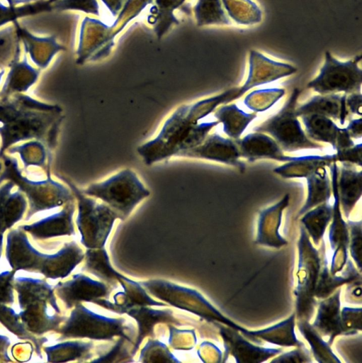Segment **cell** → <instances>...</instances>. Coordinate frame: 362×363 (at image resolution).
Here are the masks:
<instances>
[{
    "instance_id": "1",
    "label": "cell",
    "mask_w": 362,
    "mask_h": 363,
    "mask_svg": "<svg viewBox=\"0 0 362 363\" xmlns=\"http://www.w3.org/2000/svg\"><path fill=\"white\" fill-rule=\"evenodd\" d=\"M228 91L178 106L164 121L157 135L137 148L144 163L152 165L200 145L217 121L199 123L220 104L227 103Z\"/></svg>"
},
{
    "instance_id": "2",
    "label": "cell",
    "mask_w": 362,
    "mask_h": 363,
    "mask_svg": "<svg viewBox=\"0 0 362 363\" xmlns=\"http://www.w3.org/2000/svg\"><path fill=\"white\" fill-rule=\"evenodd\" d=\"M57 104H47L30 96L16 93L0 100V158L11 145L35 139L52 149L57 144L64 116Z\"/></svg>"
},
{
    "instance_id": "3",
    "label": "cell",
    "mask_w": 362,
    "mask_h": 363,
    "mask_svg": "<svg viewBox=\"0 0 362 363\" xmlns=\"http://www.w3.org/2000/svg\"><path fill=\"white\" fill-rule=\"evenodd\" d=\"M81 191L109 206L121 220L126 218L138 203L150 195L136 172L129 168L92 183Z\"/></svg>"
},
{
    "instance_id": "4",
    "label": "cell",
    "mask_w": 362,
    "mask_h": 363,
    "mask_svg": "<svg viewBox=\"0 0 362 363\" xmlns=\"http://www.w3.org/2000/svg\"><path fill=\"white\" fill-rule=\"evenodd\" d=\"M66 182L77 201L78 214L76 223L81 234V242L87 249L103 247L119 215L109 206L84 194L71 180Z\"/></svg>"
},
{
    "instance_id": "5",
    "label": "cell",
    "mask_w": 362,
    "mask_h": 363,
    "mask_svg": "<svg viewBox=\"0 0 362 363\" xmlns=\"http://www.w3.org/2000/svg\"><path fill=\"white\" fill-rule=\"evenodd\" d=\"M4 170L0 176L3 180L12 182L28 198L29 211L27 218L37 212L61 206L74 201L71 190L62 184L51 179L42 181L28 179L21 174L18 161L14 157L2 156Z\"/></svg>"
},
{
    "instance_id": "6",
    "label": "cell",
    "mask_w": 362,
    "mask_h": 363,
    "mask_svg": "<svg viewBox=\"0 0 362 363\" xmlns=\"http://www.w3.org/2000/svg\"><path fill=\"white\" fill-rule=\"evenodd\" d=\"M140 284L156 298L178 308L193 313L210 321H216L245 335L248 330L224 316L197 291L161 280L152 279Z\"/></svg>"
},
{
    "instance_id": "7",
    "label": "cell",
    "mask_w": 362,
    "mask_h": 363,
    "mask_svg": "<svg viewBox=\"0 0 362 363\" xmlns=\"http://www.w3.org/2000/svg\"><path fill=\"white\" fill-rule=\"evenodd\" d=\"M299 95L300 91L294 89L279 112L255 127L254 130L268 133L281 149L286 152L322 149V145L310 140L298 119L295 109Z\"/></svg>"
},
{
    "instance_id": "8",
    "label": "cell",
    "mask_w": 362,
    "mask_h": 363,
    "mask_svg": "<svg viewBox=\"0 0 362 363\" xmlns=\"http://www.w3.org/2000/svg\"><path fill=\"white\" fill-rule=\"evenodd\" d=\"M298 285L295 290V308L298 320L309 321L315 306V290L320 269L319 252L312 246L310 237L303 226L298 242Z\"/></svg>"
},
{
    "instance_id": "9",
    "label": "cell",
    "mask_w": 362,
    "mask_h": 363,
    "mask_svg": "<svg viewBox=\"0 0 362 363\" xmlns=\"http://www.w3.org/2000/svg\"><path fill=\"white\" fill-rule=\"evenodd\" d=\"M123 318H111L90 311L77 303L60 330L62 338H89L109 340L120 336L130 341L125 333Z\"/></svg>"
},
{
    "instance_id": "10",
    "label": "cell",
    "mask_w": 362,
    "mask_h": 363,
    "mask_svg": "<svg viewBox=\"0 0 362 363\" xmlns=\"http://www.w3.org/2000/svg\"><path fill=\"white\" fill-rule=\"evenodd\" d=\"M361 60V55H358L341 62L327 51L319 74L308 82L307 88L319 94L361 92L362 69L358 65Z\"/></svg>"
},
{
    "instance_id": "11",
    "label": "cell",
    "mask_w": 362,
    "mask_h": 363,
    "mask_svg": "<svg viewBox=\"0 0 362 363\" xmlns=\"http://www.w3.org/2000/svg\"><path fill=\"white\" fill-rule=\"evenodd\" d=\"M329 167L332 176V191L334 198L332 206V221L329 231L331 247L334 250L330 272L334 275L343 269L347 262L349 230L347 223L342 218L340 211L337 186L338 168L336 162H332Z\"/></svg>"
},
{
    "instance_id": "12",
    "label": "cell",
    "mask_w": 362,
    "mask_h": 363,
    "mask_svg": "<svg viewBox=\"0 0 362 363\" xmlns=\"http://www.w3.org/2000/svg\"><path fill=\"white\" fill-rule=\"evenodd\" d=\"M179 157L201 159L234 166L243 172L245 164L239 159V150L235 141L217 133L208 134L198 146L181 153Z\"/></svg>"
},
{
    "instance_id": "13",
    "label": "cell",
    "mask_w": 362,
    "mask_h": 363,
    "mask_svg": "<svg viewBox=\"0 0 362 363\" xmlns=\"http://www.w3.org/2000/svg\"><path fill=\"white\" fill-rule=\"evenodd\" d=\"M217 323L225 349V358H227L230 354L238 363H259L266 361L282 352L281 349L265 348L254 345L239 335V331L224 324Z\"/></svg>"
},
{
    "instance_id": "14",
    "label": "cell",
    "mask_w": 362,
    "mask_h": 363,
    "mask_svg": "<svg viewBox=\"0 0 362 363\" xmlns=\"http://www.w3.org/2000/svg\"><path fill=\"white\" fill-rule=\"evenodd\" d=\"M56 291L58 296L68 308L75 306L81 301L94 303L98 298L108 296L110 293L105 284L82 274H77L72 279L59 283L56 286Z\"/></svg>"
},
{
    "instance_id": "15",
    "label": "cell",
    "mask_w": 362,
    "mask_h": 363,
    "mask_svg": "<svg viewBox=\"0 0 362 363\" xmlns=\"http://www.w3.org/2000/svg\"><path fill=\"white\" fill-rule=\"evenodd\" d=\"M6 256L14 270L40 272L47 254L35 250L21 229L11 230L6 239Z\"/></svg>"
},
{
    "instance_id": "16",
    "label": "cell",
    "mask_w": 362,
    "mask_h": 363,
    "mask_svg": "<svg viewBox=\"0 0 362 363\" xmlns=\"http://www.w3.org/2000/svg\"><path fill=\"white\" fill-rule=\"evenodd\" d=\"M295 72L296 68L290 65L273 61L256 50H251L249 75L245 84L238 87L237 98L253 86L273 82Z\"/></svg>"
},
{
    "instance_id": "17",
    "label": "cell",
    "mask_w": 362,
    "mask_h": 363,
    "mask_svg": "<svg viewBox=\"0 0 362 363\" xmlns=\"http://www.w3.org/2000/svg\"><path fill=\"white\" fill-rule=\"evenodd\" d=\"M235 142L238 145L240 156L249 162L261 159L290 162L298 158L285 155L274 139L261 132L247 134L242 139L235 140Z\"/></svg>"
},
{
    "instance_id": "18",
    "label": "cell",
    "mask_w": 362,
    "mask_h": 363,
    "mask_svg": "<svg viewBox=\"0 0 362 363\" xmlns=\"http://www.w3.org/2000/svg\"><path fill=\"white\" fill-rule=\"evenodd\" d=\"M75 205L68 202L58 213L49 216L30 225L22 226L35 239H48L55 237L74 235L73 215Z\"/></svg>"
},
{
    "instance_id": "19",
    "label": "cell",
    "mask_w": 362,
    "mask_h": 363,
    "mask_svg": "<svg viewBox=\"0 0 362 363\" xmlns=\"http://www.w3.org/2000/svg\"><path fill=\"white\" fill-rule=\"evenodd\" d=\"M13 24L16 35L23 45L25 53L29 55L31 60L40 69L46 68L54 55L64 49L57 43L55 35L37 37L21 26L17 21Z\"/></svg>"
},
{
    "instance_id": "20",
    "label": "cell",
    "mask_w": 362,
    "mask_h": 363,
    "mask_svg": "<svg viewBox=\"0 0 362 363\" xmlns=\"http://www.w3.org/2000/svg\"><path fill=\"white\" fill-rule=\"evenodd\" d=\"M118 281L120 283L124 291L115 294L114 303L101 298L96 300L94 303L118 313H123L125 309L133 306H166V303L156 301L149 296L140 283L123 275H121Z\"/></svg>"
},
{
    "instance_id": "21",
    "label": "cell",
    "mask_w": 362,
    "mask_h": 363,
    "mask_svg": "<svg viewBox=\"0 0 362 363\" xmlns=\"http://www.w3.org/2000/svg\"><path fill=\"white\" fill-rule=\"evenodd\" d=\"M85 255L74 241L66 243L57 252L47 255L40 272L45 277L55 279L67 277Z\"/></svg>"
},
{
    "instance_id": "22",
    "label": "cell",
    "mask_w": 362,
    "mask_h": 363,
    "mask_svg": "<svg viewBox=\"0 0 362 363\" xmlns=\"http://www.w3.org/2000/svg\"><path fill=\"white\" fill-rule=\"evenodd\" d=\"M340 294L338 289L325 298L318 306L317 316L312 325L321 336H327L331 345L334 338L342 335L340 311Z\"/></svg>"
},
{
    "instance_id": "23",
    "label": "cell",
    "mask_w": 362,
    "mask_h": 363,
    "mask_svg": "<svg viewBox=\"0 0 362 363\" xmlns=\"http://www.w3.org/2000/svg\"><path fill=\"white\" fill-rule=\"evenodd\" d=\"M346 94H319L313 96L307 103L296 108L295 113L298 117L304 115L316 113L333 119H339L344 125L349 115L346 105Z\"/></svg>"
},
{
    "instance_id": "24",
    "label": "cell",
    "mask_w": 362,
    "mask_h": 363,
    "mask_svg": "<svg viewBox=\"0 0 362 363\" xmlns=\"http://www.w3.org/2000/svg\"><path fill=\"white\" fill-rule=\"evenodd\" d=\"M288 199L287 194L278 203L260 212L256 243L274 247L287 245L288 242L279 235L278 228L282 211L288 205Z\"/></svg>"
},
{
    "instance_id": "25",
    "label": "cell",
    "mask_w": 362,
    "mask_h": 363,
    "mask_svg": "<svg viewBox=\"0 0 362 363\" xmlns=\"http://www.w3.org/2000/svg\"><path fill=\"white\" fill-rule=\"evenodd\" d=\"M19 52L18 45L9 64L10 70L1 91L4 96L26 91L35 83L40 75V69L34 68L28 63L27 54L25 53L23 59L19 60Z\"/></svg>"
},
{
    "instance_id": "26",
    "label": "cell",
    "mask_w": 362,
    "mask_h": 363,
    "mask_svg": "<svg viewBox=\"0 0 362 363\" xmlns=\"http://www.w3.org/2000/svg\"><path fill=\"white\" fill-rule=\"evenodd\" d=\"M123 313L132 317L138 325V335L132 355L136 353L146 336H153V329L156 323L164 322L179 324L178 320L173 316L172 311L169 309L155 310L147 306H133L125 309Z\"/></svg>"
},
{
    "instance_id": "27",
    "label": "cell",
    "mask_w": 362,
    "mask_h": 363,
    "mask_svg": "<svg viewBox=\"0 0 362 363\" xmlns=\"http://www.w3.org/2000/svg\"><path fill=\"white\" fill-rule=\"evenodd\" d=\"M15 184L9 181L0 187V233L12 227L21 219L27 201L18 190L12 191Z\"/></svg>"
},
{
    "instance_id": "28",
    "label": "cell",
    "mask_w": 362,
    "mask_h": 363,
    "mask_svg": "<svg viewBox=\"0 0 362 363\" xmlns=\"http://www.w3.org/2000/svg\"><path fill=\"white\" fill-rule=\"evenodd\" d=\"M295 313H293L285 320L271 327L259 330H248L245 337L258 344H261L259 340H264L280 346L298 347L303 344L297 339L295 334Z\"/></svg>"
},
{
    "instance_id": "29",
    "label": "cell",
    "mask_w": 362,
    "mask_h": 363,
    "mask_svg": "<svg viewBox=\"0 0 362 363\" xmlns=\"http://www.w3.org/2000/svg\"><path fill=\"white\" fill-rule=\"evenodd\" d=\"M339 203L345 217L348 218L361 196L362 172L344 163L339 180L337 179Z\"/></svg>"
},
{
    "instance_id": "30",
    "label": "cell",
    "mask_w": 362,
    "mask_h": 363,
    "mask_svg": "<svg viewBox=\"0 0 362 363\" xmlns=\"http://www.w3.org/2000/svg\"><path fill=\"white\" fill-rule=\"evenodd\" d=\"M321 255L320 269L315 290V297L325 298L333 294L339 286L358 279V274L350 261L346 262V268L342 274L335 276L329 271L324 248L322 249Z\"/></svg>"
},
{
    "instance_id": "31",
    "label": "cell",
    "mask_w": 362,
    "mask_h": 363,
    "mask_svg": "<svg viewBox=\"0 0 362 363\" xmlns=\"http://www.w3.org/2000/svg\"><path fill=\"white\" fill-rule=\"evenodd\" d=\"M214 116L223 125V131L230 138L239 139L248 125L256 118L255 113H245L235 104L222 105L215 112Z\"/></svg>"
},
{
    "instance_id": "32",
    "label": "cell",
    "mask_w": 362,
    "mask_h": 363,
    "mask_svg": "<svg viewBox=\"0 0 362 363\" xmlns=\"http://www.w3.org/2000/svg\"><path fill=\"white\" fill-rule=\"evenodd\" d=\"M307 185V199L298 216L303 215L314 207L327 202L332 194L331 184L324 167L315 169L305 177Z\"/></svg>"
},
{
    "instance_id": "33",
    "label": "cell",
    "mask_w": 362,
    "mask_h": 363,
    "mask_svg": "<svg viewBox=\"0 0 362 363\" xmlns=\"http://www.w3.org/2000/svg\"><path fill=\"white\" fill-rule=\"evenodd\" d=\"M301 118L310 138L329 143L334 149L335 148L340 128L330 118L311 113L302 116Z\"/></svg>"
},
{
    "instance_id": "34",
    "label": "cell",
    "mask_w": 362,
    "mask_h": 363,
    "mask_svg": "<svg viewBox=\"0 0 362 363\" xmlns=\"http://www.w3.org/2000/svg\"><path fill=\"white\" fill-rule=\"evenodd\" d=\"M334 162H336L334 154L325 156H301L283 166L276 167L273 172L285 178L305 177L315 169L329 166Z\"/></svg>"
},
{
    "instance_id": "35",
    "label": "cell",
    "mask_w": 362,
    "mask_h": 363,
    "mask_svg": "<svg viewBox=\"0 0 362 363\" xmlns=\"http://www.w3.org/2000/svg\"><path fill=\"white\" fill-rule=\"evenodd\" d=\"M332 216V206L325 202L307 211L301 218L303 228L316 245L322 240Z\"/></svg>"
},
{
    "instance_id": "36",
    "label": "cell",
    "mask_w": 362,
    "mask_h": 363,
    "mask_svg": "<svg viewBox=\"0 0 362 363\" xmlns=\"http://www.w3.org/2000/svg\"><path fill=\"white\" fill-rule=\"evenodd\" d=\"M7 1L9 2V6H6L0 2V27L9 22L13 23L21 17L49 11L52 9L48 0H35V2L29 4L26 2L23 5L18 6L17 4L24 2L26 0Z\"/></svg>"
},
{
    "instance_id": "37",
    "label": "cell",
    "mask_w": 362,
    "mask_h": 363,
    "mask_svg": "<svg viewBox=\"0 0 362 363\" xmlns=\"http://www.w3.org/2000/svg\"><path fill=\"white\" fill-rule=\"evenodd\" d=\"M298 328L310 344L312 354L317 362H340V360L332 352L330 345L323 340L322 336L310 325L307 320H298Z\"/></svg>"
},
{
    "instance_id": "38",
    "label": "cell",
    "mask_w": 362,
    "mask_h": 363,
    "mask_svg": "<svg viewBox=\"0 0 362 363\" xmlns=\"http://www.w3.org/2000/svg\"><path fill=\"white\" fill-rule=\"evenodd\" d=\"M85 257L86 270L97 277L113 283L122 275L112 267L104 247L87 249Z\"/></svg>"
},
{
    "instance_id": "39",
    "label": "cell",
    "mask_w": 362,
    "mask_h": 363,
    "mask_svg": "<svg viewBox=\"0 0 362 363\" xmlns=\"http://www.w3.org/2000/svg\"><path fill=\"white\" fill-rule=\"evenodd\" d=\"M93 346L92 342H66L46 348L49 361L67 362L86 355Z\"/></svg>"
},
{
    "instance_id": "40",
    "label": "cell",
    "mask_w": 362,
    "mask_h": 363,
    "mask_svg": "<svg viewBox=\"0 0 362 363\" xmlns=\"http://www.w3.org/2000/svg\"><path fill=\"white\" fill-rule=\"evenodd\" d=\"M9 152L18 153L25 168L28 166L43 167L47 157L45 145L37 140L14 146L10 148Z\"/></svg>"
},
{
    "instance_id": "41",
    "label": "cell",
    "mask_w": 362,
    "mask_h": 363,
    "mask_svg": "<svg viewBox=\"0 0 362 363\" xmlns=\"http://www.w3.org/2000/svg\"><path fill=\"white\" fill-rule=\"evenodd\" d=\"M199 9L202 11L203 23L229 25L231 23L220 0H200Z\"/></svg>"
},
{
    "instance_id": "42",
    "label": "cell",
    "mask_w": 362,
    "mask_h": 363,
    "mask_svg": "<svg viewBox=\"0 0 362 363\" xmlns=\"http://www.w3.org/2000/svg\"><path fill=\"white\" fill-rule=\"evenodd\" d=\"M349 232V245L351 255L358 269H361V221H351L347 223Z\"/></svg>"
},
{
    "instance_id": "43",
    "label": "cell",
    "mask_w": 362,
    "mask_h": 363,
    "mask_svg": "<svg viewBox=\"0 0 362 363\" xmlns=\"http://www.w3.org/2000/svg\"><path fill=\"white\" fill-rule=\"evenodd\" d=\"M341 323L344 335H353L361 330V308H344L341 311Z\"/></svg>"
},
{
    "instance_id": "44",
    "label": "cell",
    "mask_w": 362,
    "mask_h": 363,
    "mask_svg": "<svg viewBox=\"0 0 362 363\" xmlns=\"http://www.w3.org/2000/svg\"><path fill=\"white\" fill-rule=\"evenodd\" d=\"M361 143L353 145L348 148L338 150L334 154L336 162L351 163L361 166Z\"/></svg>"
},
{
    "instance_id": "45",
    "label": "cell",
    "mask_w": 362,
    "mask_h": 363,
    "mask_svg": "<svg viewBox=\"0 0 362 363\" xmlns=\"http://www.w3.org/2000/svg\"><path fill=\"white\" fill-rule=\"evenodd\" d=\"M311 361L308 350L302 345L293 351L282 354L272 359L271 362H310Z\"/></svg>"
},
{
    "instance_id": "46",
    "label": "cell",
    "mask_w": 362,
    "mask_h": 363,
    "mask_svg": "<svg viewBox=\"0 0 362 363\" xmlns=\"http://www.w3.org/2000/svg\"><path fill=\"white\" fill-rule=\"evenodd\" d=\"M13 272H4L0 274V303H12L13 294L12 281Z\"/></svg>"
},
{
    "instance_id": "47",
    "label": "cell",
    "mask_w": 362,
    "mask_h": 363,
    "mask_svg": "<svg viewBox=\"0 0 362 363\" xmlns=\"http://www.w3.org/2000/svg\"><path fill=\"white\" fill-rule=\"evenodd\" d=\"M18 318V315L12 309L0 304V320L5 324L9 330L16 334H20L23 331Z\"/></svg>"
},
{
    "instance_id": "48",
    "label": "cell",
    "mask_w": 362,
    "mask_h": 363,
    "mask_svg": "<svg viewBox=\"0 0 362 363\" xmlns=\"http://www.w3.org/2000/svg\"><path fill=\"white\" fill-rule=\"evenodd\" d=\"M362 95L361 92L351 93L346 95V105L352 113L361 116Z\"/></svg>"
},
{
    "instance_id": "49",
    "label": "cell",
    "mask_w": 362,
    "mask_h": 363,
    "mask_svg": "<svg viewBox=\"0 0 362 363\" xmlns=\"http://www.w3.org/2000/svg\"><path fill=\"white\" fill-rule=\"evenodd\" d=\"M13 29L11 27H8L0 31V54H5L11 48Z\"/></svg>"
},
{
    "instance_id": "50",
    "label": "cell",
    "mask_w": 362,
    "mask_h": 363,
    "mask_svg": "<svg viewBox=\"0 0 362 363\" xmlns=\"http://www.w3.org/2000/svg\"><path fill=\"white\" fill-rule=\"evenodd\" d=\"M354 145L351 138L350 137L346 128H340V131L336 140L335 150L336 151L341 150Z\"/></svg>"
},
{
    "instance_id": "51",
    "label": "cell",
    "mask_w": 362,
    "mask_h": 363,
    "mask_svg": "<svg viewBox=\"0 0 362 363\" xmlns=\"http://www.w3.org/2000/svg\"><path fill=\"white\" fill-rule=\"evenodd\" d=\"M124 340L125 339L121 337L109 352L102 357H100L97 359L93 360V362H112V359L118 357L120 355V352L123 350L122 346Z\"/></svg>"
},
{
    "instance_id": "52",
    "label": "cell",
    "mask_w": 362,
    "mask_h": 363,
    "mask_svg": "<svg viewBox=\"0 0 362 363\" xmlns=\"http://www.w3.org/2000/svg\"><path fill=\"white\" fill-rule=\"evenodd\" d=\"M361 118L352 119L349 121L346 128L351 138H361L362 135L361 131Z\"/></svg>"
},
{
    "instance_id": "53",
    "label": "cell",
    "mask_w": 362,
    "mask_h": 363,
    "mask_svg": "<svg viewBox=\"0 0 362 363\" xmlns=\"http://www.w3.org/2000/svg\"><path fill=\"white\" fill-rule=\"evenodd\" d=\"M3 243V235L1 233H0V257H1V250H2V244Z\"/></svg>"
},
{
    "instance_id": "54",
    "label": "cell",
    "mask_w": 362,
    "mask_h": 363,
    "mask_svg": "<svg viewBox=\"0 0 362 363\" xmlns=\"http://www.w3.org/2000/svg\"><path fill=\"white\" fill-rule=\"evenodd\" d=\"M4 70H2V72H0V82H1V77L4 74Z\"/></svg>"
},
{
    "instance_id": "55",
    "label": "cell",
    "mask_w": 362,
    "mask_h": 363,
    "mask_svg": "<svg viewBox=\"0 0 362 363\" xmlns=\"http://www.w3.org/2000/svg\"><path fill=\"white\" fill-rule=\"evenodd\" d=\"M1 169V164L0 163V170Z\"/></svg>"
}]
</instances>
